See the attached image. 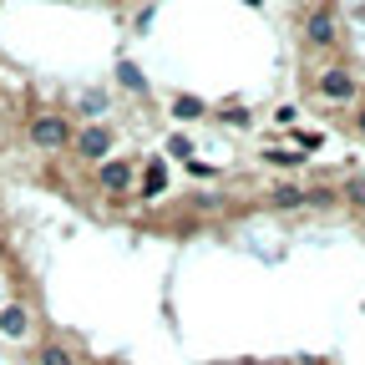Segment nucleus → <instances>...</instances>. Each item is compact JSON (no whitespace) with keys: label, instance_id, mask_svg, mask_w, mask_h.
I'll use <instances>...</instances> for the list:
<instances>
[{"label":"nucleus","instance_id":"f257e3e1","mask_svg":"<svg viewBox=\"0 0 365 365\" xmlns=\"http://www.w3.org/2000/svg\"><path fill=\"white\" fill-rule=\"evenodd\" d=\"M31 143H36V148H51V153L66 148V143H71V122H66V117H36V122H31Z\"/></svg>","mask_w":365,"mask_h":365},{"label":"nucleus","instance_id":"f03ea898","mask_svg":"<svg viewBox=\"0 0 365 365\" xmlns=\"http://www.w3.org/2000/svg\"><path fill=\"white\" fill-rule=\"evenodd\" d=\"M314 91H319V97H325V102H355V76L350 71H319V81H314Z\"/></svg>","mask_w":365,"mask_h":365},{"label":"nucleus","instance_id":"7ed1b4c3","mask_svg":"<svg viewBox=\"0 0 365 365\" xmlns=\"http://www.w3.org/2000/svg\"><path fill=\"white\" fill-rule=\"evenodd\" d=\"M76 153L91 158V163H107V153H112V132H107V127H81Z\"/></svg>","mask_w":365,"mask_h":365},{"label":"nucleus","instance_id":"20e7f679","mask_svg":"<svg viewBox=\"0 0 365 365\" xmlns=\"http://www.w3.org/2000/svg\"><path fill=\"white\" fill-rule=\"evenodd\" d=\"M304 36H309V46H335L340 26H335V16H330V11H314V16L304 21Z\"/></svg>","mask_w":365,"mask_h":365},{"label":"nucleus","instance_id":"39448f33","mask_svg":"<svg viewBox=\"0 0 365 365\" xmlns=\"http://www.w3.org/2000/svg\"><path fill=\"white\" fill-rule=\"evenodd\" d=\"M97 182H102V188H107V193H122V188H127V182H132V168H127L122 158H107V163L97 168Z\"/></svg>","mask_w":365,"mask_h":365},{"label":"nucleus","instance_id":"423d86ee","mask_svg":"<svg viewBox=\"0 0 365 365\" xmlns=\"http://www.w3.org/2000/svg\"><path fill=\"white\" fill-rule=\"evenodd\" d=\"M269 198H274V208H304V203H309V193H304V188H294V182H284V188H274Z\"/></svg>","mask_w":365,"mask_h":365},{"label":"nucleus","instance_id":"0eeeda50","mask_svg":"<svg viewBox=\"0 0 365 365\" xmlns=\"http://www.w3.org/2000/svg\"><path fill=\"white\" fill-rule=\"evenodd\" d=\"M0 330H6V335H26V309H21V304H11L6 314H0Z\"/></svg>","mask_w":365,"mask_h":365},{"label":"nucleus","instance_id":"6e6552de","mask_svg":"<svg viewBox=\"0 0 365 365\" xmlns=\"http://www.w3.org/2000/svg\"><path fill=\"white\" fill-rule=\"evenodd\" d=\"M41 365H76L66 345H41Z\"/></svg>","mask_w":365,"mask_h":365},{"label":"nucleus","instance_id":"1a4fd4ad","mask_svg":"<svg viewBox=\"0 0 365 365\" xmlns=\"http://www.w3.org/2000/svg\"><path fill=\"white\" fill-rule=\"evenodd\" d=\"M264 158H269L274 168H299V163H304V158H299V153H289V148H269Z\"/></svg>","mask_w":365,"mask_h":365},{"label":"nucleus","instance_id":"9d476101","mask_svg":"<svg viewBox=\"0 0 365 365\" xmlns=\"http://www.w3.org/2000/svg\"><path fill=\"white\" fill-rule=\"evenodd\" d=\"M163 182H168V173H163V163H153L148 168V178H143V193L153 198V193H163Z\"/></svg>","mask_w":365,"mask_h":365},{"label":"nucleus","instance_id":"9b49d317","mask_svg":"<svg viewBox=\"0 0 365 365\" xmlns=\"http://www.w3.org/2000/svg\"><path fill=\"white\" fill-rule=\"evenodd\" d=\"M345 193H350L355 208H365V178H350V182H345Z\"/></svg>","mask_w":365,"mask_h":365},{"label":"nucleus","instance_id":"f8f14e48","mask_svg":"<svg viewBox=\"0 0 365 365\" xmlns=\"http://www.w3.org/2000/svg\"><path fill=\"white\" fill-rule=\"evenodd\" d=\"M173 112H178V117H198V112H203V107H198V102H193V97H182V102H178V107H173Z\"/></svg>","mask_w":365,"mask_h":365},{"label":"nucleus","instance_id":"ddd939ff","mask_svg":"<svg viewBox=\"0 0 365 365\" xmlns=\"http://www.w3.org/2000/svg\"><path fill=\"white\" fill-rule=\"evenodd\" d=\"M309 203H314V208H325V203H335V193H330V188H314V193H309Z\"/></svg>","mask_w":365,"mask_h":365},{"label":"nucleus","instance_id":"4468645a","mask_svg":"<svg viewBox=\"0 0 365 365\" xmlns=\"http://www.w3.org/2000/svg\"><path fill=\"white\" fill-rule=\"evenodd\" d=\"M355 127H360V132H365V107H360V112H355Z\"/></svg>","mask_w":365,"mask_h":365}]
</instances>
